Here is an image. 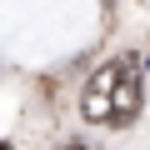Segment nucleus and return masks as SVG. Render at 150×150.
<instances>
[{
    "label": "nucleus",
    "instance_id": "f257e3e1",
    "mask_svg": "<svg viewBox=\"0 0 150 150\" xmlns=\"http://www.w3.org/2000/svg\"><path fill=\"white\" fill-rule=\"evenodd\" d=\"M140 95H145V85H140V60H135V55H120V60H115V85H110V125H130V120L140 115Z\"/></svg>",
    "mask_w": 150,
    "mask_h": 150
},
{
    "label": "nucleus",
    "instance_id": "f03ea898",
    "mask_svg": "<svg viewBox=\"0 0 150 150\" xmlns=\"http://www.w3.org/2000/svg\"><path fill=\"white\" fill-rule=\"evenodd\" d=\"M110 85H115V60L100 65L90 80H85V95H80V115L90 125H110Z\"/></svg>",
    "mask_w": 150,
    "mask_h": 150
},
{
    "label": "nucleus",
    "instance_id": "7ed1b4c3",
    "mask_svg": "<svg viewBox=\"0 0 150 150\" xmlns=\"http://www.w3.org/2000/svg\"><path fill=\"white\" fill-rule=\"evenodd\" d=\"M60 150H95V145H90V140H65Z\"/></svg>",
    "mask_w": 150,
    "mask_h": 150
}]
</instances>
